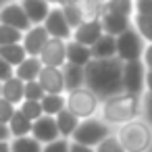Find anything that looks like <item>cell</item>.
<instances>
[{"label":"cell","instance_id":"1","mask_svg":"<svg viewBox=\"0 0 152 152\" xmlns=\"http://www.w3.org/2000/svg\"><path fill=\"white\" fill-rule=\"evenodd\" d=\"M123 63L115 58H90L83 65V88L94 92L98 100H106L115 94L123 92Z\"/></svg>","mask_w":152,"mask_h":152},{"label":"cell","instance_id":"2","mask_svg":"<svg viewBox=\"0 0 152 152\" xmlns=\"http://www.w3.org/2000/svg\"><path fill=\"white\" fill-rule=\"evenodd\" d=\"M140 115H142V96L121 92V94H115V96L102 100L96 117H100L106 125H110L115 129L123 123L137 119Z\"/></svg>","mask_w":152,"mask_h":152},{"label":"cell","instance_id":"3","mask_svg":"<svg viewBox=\"0 0 152 152\" xmlns=\"http://www.w3.org/2000/svg\"><path fill=\"white\" fill-rule=\"evenodd\" d=\"M115 135L125 152H152V129L142 117L115 127Z\"/></svg>","mask_w":152,"mask_h":152},{"label":"cell","instance_id":"4","mask_svg":"<svg viewBox=\"0 0 152 152\" xmlns=\"http://www.w3.org/2000/svg\"><path fill=\"white\" fill-rule=\"evenodd\" d=\"M115 129L110 125H106L100 117H90V119H81L71 135V142L88 146V148H96L106 135H110Z\"/></svg>","mask_w":152,"mask_h":152},{"label":"cell","instance_id":"5","mask_svg":"<svg viewBox=\"0 0 152 152\" xmlns=\"http://www.w3.org/2000/svg\"><path fill=\"white\" fill-rule=\"evenodd\" d=\"M65 108L81 121V119H90L98 115L100 100L88 88H77V90L65 92Z\"/></svg>","mask_w":152,"mask_h":152},{"label":"cell","instance_id":"6","mask_svg":"<svg viewBox=\"0 0 152 152\" xmlns=\"http://www.w3.org/2000/svg\"><path fill=\"white\" fill-rule=\"evenodd\" d=\"M146 42L137 36V31L133 27L125 29L123 34H119L115 38V56L121 63H129V61H140L142 52H144Z\"/></svg>","mask_w":152,"mask_h":152},{"label":"cell","instance_id":"7","mask_svg":"<svg viewBox=\"0 0 152 152\" xmlns=\"http://www.w3.org/2000/svg\"><path fill=\"white\" fill-rule=\"evenodd\" d=\"M144 77H146V67L142 61H129L123 63V73H121V81H123V92L127 94H135V96H144Z\"/></svg>","mask_w":152,"mask_h":152},{"label":"cell","instance_id":"8","mask_svg":"<svg viewBox=\"0 0 152 152\" xmlns=\"http://www.w3.org/2000/svg\"><path fill=\"white\" fill-rule=\"evenodd\" d=\"M42 27L46 29V34L50 38H58V40H65V42L71 40V27L67 25V19H65L63 9L58 4H52L50 7V11H48V15L44 19Z\"/></svg>","mask_w":152,"mask_h":152},{"label":"cell","instance_id":"9","mask_svg":"<svg viewBox=\"0 0 152 152\" xmlns=\"http://www.w3.org/2000/svg\"><path fill=\"white\" fill-rule=\"evenodd\" d=\"M65 40H58V38H48V42L44 44V48L40 50L38 58L42 63V67H56L61 69L65 63H67V54H65Z\"/></svg>","mask_w":152,"mask_h":152},{"label":"cell","instance_id":"10","mask_svg":"<svg viewBox=\"0 0 152 152\" xmlns=\"http://www.w3.org/2000/svg\"><path fill=\"white\" fill-rule=\"evenodd\" d=\"M0 25H9V27L19 29V31H25L31 27L21 4H19V0H7L0 7Z\"/></svg>","mask_w":152,"mask_h":152},{"label":"cell","instance_id":"11","mask_svg":"<svg viewBox=\"0 0 152 152\" xmlns=\"http://www.w3.org/2000/svg\"><path fill=\"white\" fill-rule=\"evenodd\" d=\"M98 21L102 25V31L106 36H113V38H117L119 34H123L125 29L131 27V17L121 15V13H115V11H108V9H102Z\"/></svg>","mask_w":152,"mask_h":152},{"label":"cell","instance_id":"12","mask_svg":"<svg viewBox=\"0 0 152 152\" xmlns=\"http://www.w3.org/2000/svg\"><path fill=\"white\" fill-rule=\"evenodd\" d=\"M36 142H40L42 146L48 144V142H54L58 140V129H56V121L54 117H48V115H42L40 119H36L31 123V133H29Z\"/></svg>","mask_w":152,"mask_h":152},{"label":"cell","instance_id":"13","mask_svg":"<svg viewBox=\"0 0 152 152\" xmlns=\"http://www.w3.org/2000/svg\"><path fill=\"white\" fill-rule=\"evenodd\" d=\"M48 34L42 25H31L29 29L23 31V38H21V46L25 50L27 56H38L40 50L44 48V44L48 42Z\"/></svg>","mask_w":152,"mask_h":152},{"label":"cell","instance_id":"14","mask_svg":"<svg viewBox=\"0 0 152 152\" xmlns=\"http://www.w3.org/2000/svg\"><path fill=\"white\" fill-rule=\"evenodd\" d=\"M36 81L40 83V88L44 90V94H65L63 71L56 69V67H42Z\"/></svg>","mask_w":152,"mask_h":152},{"label":"cell","instance_id":"15","mask_svg":"<svg viewBox=\"0 0 152 152\" xmlns=\"http://www.w3.org/2000/svg\"><path fill=\"white\" fill-rule=\"evenodd\" d=\"M102 34H104V31H102L100 21H98V19H94V21H83L81 25H77V27L71 31V40L90 48V46H92V44L102 36Z\"/></svg>","mask_w":152,"mask_h":152},{"label":"cell","instance_id":"16","mask_svg":"<svg viewBox=\"0 0 152 152\" xmlns=\"http://www.w3.org/2000/svg\"><path fill=\"white\" fill-rule=\"evenodd\" d=\"M19 4L29 21V25H42L48 11H50V2H46V0H19Z\"/></svg>","mask_w":152,"mask_h":152},{"label":"cell","instance_id":"17","mask_svg":"<svg viewBox=\"0 0 152 152\" xmlns=\"http://www.w3.org/2000/svg\"><path fill=\"white\" fill-rule=\"evenodd\" d=\"M40 69H42V63L38 56H25L15 69H13V75L17 79H21L23 83L25 81H36L38 75H40Z\"/></svg>","mask_w":152,"mask_h":152},{"label":"cell","instance_id":"18","mask_svg":"<svg viewBox=\"0 0 152 152\" xmlns=\"http://www.w3.org/2000/svg\"><path fill=\"white\" fill-rule=\"evenodd\" d=\"M0 98H4L11 104L19 106L23 102V81L17 79L15 75L9 77L7 81H2V83H0Z\"/></svg>","mask_w":152,"mask_h":152},{"label":"cell","instance_id":"19","mask_svg":"<svg viewBox=\"0 0 152 152\" xmlns=\"http://www.w3.org/2000/svg\"><path fill=\"white\" fill-rule=\"evenodd\" d=\"M65 48H67V50H65V54H67V63H69V65L83 67V65H88V61L92 58L90 48H88V46H83V44H77V42H73V40H67Z\"/></svg>","mask_w":152,"mask_h":152},{"label":"cell","instance_id":"20","mask_svg":"<svg viewBox=\"0 0 152 152\" xmlns=\"http://www.w3.org/2000/svg\"><path fill=\"white\" fill-rule=\"evenodd\" d=\"M61 71H63V79H65V92L83 88V67L65 63V65L61 67Z\"/></svg>","mask_w":152,"mask_h":152},{"label":"cell","instance_id":"21","mask_svg":"<svg viewBox=\"0 0 152 152\" xmlns=\"http://www.w3.org/2000/svg\"><path fill=\"white\" fill-rule=\"evenodd\" d=\"M54 121H56L58 135H61V137H65V140H71V135H73L75 127H77V123H79V119H77L75 115H71L67 108H63L61 113H56V115H54Z\"/></svg>","mask_w":152,"mask_h":152},{"label":"cell","instance_id":"22","mask_svg":"<svg viewBox=\"0 0 152 152\" xmlns=\"http://www.w3.org/2000/svg\"><path fill=\"white\" fill-rule=\"evenodd\" d=\"M92 58H115V38L102 34L92 46H90Z\"/></svg>","mask_w":152,"mask_h":152},{"label":"cell","instance_id":"23","mask_svg":"<svg viewBox=\"0 0 152 152\" xmlns=\"http://www.w3.org/2000/svg\"><path fill=\"white\" fill-rule=\"evenodd\" d=\"M7 127H9L11 140L13 137H23V135H29L31 133V121L25 119L19 110H15V115L11 117V121L7 123Z\"/></svg>","mask_w":152,"mask_h":152},{"label":"cell","instance_id":"24","mask_svg":"<svg viewBox=\"0 0 152 152\" xmlns=\"http://www.w3.org/2000/svg\"><path fill=\"white\" fill-rule=\"evenodd\" d=\"M42 113L48 117H54L56 113H61L65 108V94H44L40 100Z\"/></svg>","mask_w":152,"mask_h":152},{"label":"cell","instance_id":"25","mask_svg":"<svg viewBox=\"0 0 152 152\" xmlns=\"http://www.w3.org/2000/svg\"><path fill=\"white\" fill-rule=\"evenodd\" d=\"M131 27L137 31V36L150 44L152 42V17H144V15H131Z\"/></svg>","mask_w":152,"mask_h":152},{"label":"cell","instance_id":"26","mask_svg":"<svg viewBox=\"0 0 152 152\" xmlns=\"http://www.w3.org/2000/svg\"><path fill=\"white\" fill-rule=\"evenodd\" d=\"M27 54H25V50H23V46L21 44H9V46H0V58L2 61H7L13 69L25 58Z\"/></svg>","mask_w":152,"mask_h":152},{"label":"cell","instance_id":"27","mask_svg":"<svg viewBox=\"0 0 152 152\" xmlns=\"http://www.w3.org/2000/svg\"><path fill=\"white\" fill-rule=\"evenodd\" d=\"M11 152H42V144L36 142L31 135H23V137H13L9 142Z\"/></svg>","mask_w":152,"mask_h":152},{"label":"cell","instance_id":"28","mask_svg":"<svg viewBox=\"0 0 152 152\" xmlns=\"http://www.w3.org/2000/svg\"><path fill=\"white\" fill-rule=\"evenodd\" d=\"M58 7L63 9V15H65V19H67V25L71 27V31H73L77 25L83 23V15H81L77 2H65V4H58Z\"/></svg>","mask_w":152,"mask_h":152},{"label":"cell","instance_id":"29","mask_svg":"<svg viewBox=\"0 0 152 152\" xmlns=\"http://www.w3.org/2000/svg\"><path fill=\"white\" fill-rule=\"evenodd\" d=\"M77 7L83 15V21H94L102 13V2H98V0H79Z\"/></svg>","mask_w":152,"mask_h":152},{"label":"cell","instance_id":"30","mask_svg":"<svg viewBox=\"0 0 152 152\" xmlns=\"http://www.w3.org/2000/svg\"><path fill=\"white\" fill-rule=\"evenodd\" d=\"M17 110H19V113H21L25 119H29L31 123L44 115V113H42V106H40V102H34V100H23V102L17 106Z\"/></svg>","mask_w":152,"mask_h":152},{"label":"cell","instance_id":"31","mask_svg":"<svg viewBox=\"0 0 152 152\" xmlns=\"http://www.w3.org/2000/svg\"><path fill=\"white\" fill-rule=\"evenodd\" d=\"M23 31L9 27V25H0V46H9V44H21Z\"/></svg>","mask_w":152,"mask_h":152},{"label":"cell","instance_id":"32","mask_svg":"<svg viewBox=\"0 0 152 152\" xmlns=\"http://www.w3.org/2000/svg\"><path fill=\"white\" fill-rule=\"evenodd\" d=\"M102 9H108V11H115V13L131 17L133 15V0H106L102 4Z\"/></svg>","mask_w":152,"mask_h":152},{"label":"cell","instance_id":"33","mask_svg":"<svg viewBox=\"0 0 152 152\" xmlns=\"http://www.w3.org/2000/svg\"><path fill=\"white\" fill-rule=\"evenodd\" d=\"M94 152H125V150H123V146L119 144V140H117V135H115V131H113L110 135H106V137L94 148Z\"/></svg>","mask_w":152,"mask_h":152},{"label":"cell","instance_id":"34","mask_svg":"<svg viewBox=\"0 0 152 152\" xmlns=\"http://www.w3.org/2000/svg\"><path fill=\"white\" fill-rule=\"evenodd\" d=\"M44 96V90L40 88L38 81H25L23 83V100H34V102H40Z\"/></svg>","mask_w":152,"mask_h":152},{"label":"cell","instance_id":"35","mask_svg":"<svg viewBox=\"0 0 152 152\" xmlns=\"http://www.w3.org/2000/svg\"><path fill=\"white\" fill-rule=\"evenodd\" d=\"M15 110H17L15 104H11V102L4 100V98H0V123H2V125H7V123L11 121V117L15 115Z\"/></svg>","mask_w":152,"mask_h":152},{"label":"cell","instance_id":"36","mask_svg":"<svg viewBox=\"0 0 152 152\" xmlns=\"http://www.w3.org/2000/svg\"><path fill=\"white\" fill-rule=\"evenodd\" d=\"M42 152H69V140L58 137L54 142H48L42 146Z\"/></svg>","mask_w":152,"mask_h":152},{"label":"cell","instance_id":"37","mask_svg":"<svg viewBox=\"0 0 152 152\" xmlns=\"http://www.w3.org/2000/svg\"><path fill=\"white\" fill-rule=\"evenodd\" d=\"M152 129V94H144L142 96V115H140Z\"/></svg>","mask_w":152,"mask_h":152},{"label":"cell","instance_id":"38","mask_svg":"<svg viewBox=\"0 0 152 152\" xmlns=\"http://www.w3.org/2000/svg\"><path fill=\"white\" fill-rule=\"evenodd\" d=\"M133 15L152 17V0H133Z\"/></svg>","mask_w":152,"mask_h":152},{"label":"cell","instance_id":"39","mask_svg":"<svg viewBox=\"0 0 152 152\" xmlns=\"http://www.w3.org/2000/svg\"><path fill=\"white\" fill-rule=\"evenodd\" d=\"M140 61L144 63L146 69H152V42L144 46V52H142V58Z\"/></svg>","mask_w":152,"mask_h":152},{"label":"cell","instance_id":"40","mask_svg":"<svg viewBox=\"0 0 152 152\" xmlns=\"http://www.w3.org/2000/svg\"><path fill=\"white\" fill-rule=\"evenodd\" d=\"M9 77H13V67H11L7 61H2V58H0V83H2V81H7Z\"/></svg>","mask_w":152,"mask_h":152},{"label":"cell","instance_id":"41","mask_svg":"<svg viewBox=\"0 0 152 152\" xmlns=\"http://www.w3.org/2000/svg\"><path fill=\"white\" fill-rule=\"evenodd\" d=\"M144 94H152V69H146V77H144Z\"/></svg>","mask_w":152,"mask_h":152},{"label":"cell","instance_id":"42","mask_svg":"<svg viewBox=\"0 0 152 152\" xmlns=\"http://www.w3.org/2000/svg\"><path fill=\"white\" fill-rule=\"evenodd\" d=\"M69 152H94V148H88V146H81L69 140Z\"/></svg>","mask_w":152,"mask_h":152},{"label":"cell","instance_id":"43","mask_svg":"<svg viewBox=\"0 0 152 152\" xmlns=\"http://www.w3.org/2000/svg\"><path fill=\"white\" fill-rule=\"evenodd\" d=\"M11 140V133H9V127L0 123V142H9Z\"/></svg>","mask_w":152,"mask_h":152},{"label":"cell","instance_id":"44","mask_svg":"<svg viewBox=\"0 0 152 152\" xmlns=\"http://www.w3.org/2000/svg\"><path fill=\"white\" fill-rule=\"evenodd\" d=\"M11 142V140H9ZM9 142H0V152H11V148H9Z\"/></svg>","mask_w":152,"mask_h":152},{"label":"cell","instance_id":"45","mask_svg":"<svg viewBox=\"0 0 152 152\" xmlns=\"http://www.w3.org/2000/svg\"><path fill=\"white\" fill-rule=\"evenodd\" d=\"M46 2H50V4H58V0H46Z\"/></svg>","mask_w":152,"mask_h":152},{"label":"cell","instance_id":"46","mask_svg":"<svg viewBox=\"0 0 152 152\" xmlns=\"http://www.w3.org/2000/svg\"><path fill=\"white\" fill-rule=\"evenodd\" d=\"M4 2H7V0H0V7H2V4H4Z\"/></svg>","mask_w":152,"mask_h":152}]
</instances>
